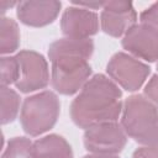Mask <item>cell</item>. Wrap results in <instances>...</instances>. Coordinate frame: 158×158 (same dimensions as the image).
Segmentation results:
<instances>
[{
    "label": "cell",
    "mask_w": 158,
    "mask_h": 158,
    "mask_svg": "<svg viewBox=\"0 0 158 158\" xmlns=\"http://www.w3.org/2000/svg\"><path fill=\"white\" fill-rule=\"evenodd\" d=\"M158 121L157 106L143 95H132L122 107L121 126L127 136L146 144Z\"/></svg>",
    "instance_id": "277c9868"
},
{
    "label": "cell",
    "mask_w": 158,
    "mask_h": 158,
    "mask_svg": "<svg viewBox=\"0 0 158 158\" xmlns=\"http://www.w3.org/2000/svg\"><path fill=\"white\" fill-rule=\"evenodd\" d=\"M0 69H1V78H0L1 86H7L17 81L19 75H20V64H19L16 56L15 57H1Z\"/></svg>",
    "instance_id": "2e32d148"
},
{
    "label": "cell",
    "mask_w": 158,
    "mask_h": 158,
    "mask_svg": "<svg viewBox=\"0 0 158 158\" xmlns=\"http://www.w3.org/2000/svg\"><path fill=\"white\" fill-rule=\"evenodd\" d=\"M36 158H73L69 143L58 135H48L33 142Z\"/></svg>",
    "instance_id": "7c38bea8"
},
{
    "label": "cell",
    "mask_w": 158,
    "mask_h": 158,
    "mask_svg": "<svg viewBox=\"0 0 158 158\" xmlns=\"http://www.w3.org/2000/svg\"><path fill=\"white\" fill-rule=\"evenodd\" d=\"M137 14L130 1H105L100 15L101 28L112 37H121L136 25Z\"/></svg>",
    "instance_id": "ba28073f"
},
{
    "label": "cell",
    "mask_w": 158,
    "mask_h": 158,
    "mask_svg": "<svg viewBox=\"0 0 158 158\" xmlns=\"http://www.w3.org/2000/svg\"><path fill=\"white\" fill-rule=\"evenodd\" d=\"M122 47L137 58L156 62L158 59V33L146 23H136L123 36Z\"/></svg>",
    "instance_id": "9c48e42d"
},
{
    "label": "cell",
    "mask_w": 158,
    "mask_h": 158,
    "mask_svg": "<svg viewBox=\"0 0 158 158\" xmlns=\"http://www.w3.org/2000/svg\"><path fill=\"white\" fill-rule=\"evenodd\" d=\"M59 100L52 91H42L25 99L20 121L30 136H40L51 130L59 115Z\"/></svg>",
    "instance_id": "3957f363"
},
{
    "label": "cell",
    "mask_w": 158,
    "mask_h": 158,
    "mask_svg": "<svg viewBox=\"0 0 158 158\" xmlns=\"http://www.w3.org/2000/svg\"><path fill=\"white\" fill-rule=\"evenodd\" d=\"M2 158H36L35 144L26 137H14L7 142Z\"/></svg>",
    "instance_id": "9a60e30c"
},
{
    "label": "cell",
    "mask_w": 158,
    "mask_h": 158,
    "mask_svg": "<svg viewBox=\"0 0 158 158\" xmlns=\"http://www.w3.org/2000/svg\"><path fill=\"white\" fill-rule=\"evenodd\" d=\"M122 91L104 74H95L81 88L70 105L73 122L80 128H89L102 122L116 121L122 111Z\"/></svg>",
    "instance_id": "7a4b0ae2"
},
{
    "label": "cell",
    "mask_w": 158,
    "mask_h": 158,
    "mask_svg": "<svg viewBox=\"0 0 158 158\" xmlns=\"http://www.w3.org/2000/svg\"><path fill=\"white\" fill-rule=\"evenodd\" d=\"M94 52L90 38H60L51 43L48 57L52 62V85L63 95H73L89 80L91 67L88 59Z\"/></svg>",
    "instance_id": "6da1fadb"
},
{
    "label": "cell",
    "mask_w": 158,
    "mask_h": 158,
    "mask_svg": "<svg viewBox=\"0 0 158 158\" xmlns=\"http://www.w3.org/2000/svg\"><path fill=\"white\" fill-rule=\"evenodd\" d=\"M144 94L156 106H158V74L153 75L149 79L144 88Z\"/></svg>",
    "instance_id": "ac0fdd59"
},
{
    "label": "cell",
    "mask_w": 158,
    "mask_h": 158,
    "mask_svg": "<svg viewBox=\"0 0 158 158\" xmlns=\"http://www.w3.org/2000/svg\"><path fill=\"white\" fill-rule=\"evenodd\" d=\"M146 146H153V147H158V121L157 125L151 135V137L148 138V141L146 142Z\"/></svg>",
    "instance_id": "ffe728a7"
},
{
    "label": "cell",
    "mask_w": 158,
    "mask_h": 158,
    "mask_svg": "<svg viewBox=\"0 0 158 158\" xmlns=\"http://www.w3.org/2000/svg\"><path fill=\"white\" fill-rule=\"evenodd\" d=\"M0 100H1V123L6 125L12 122L20 109V96L9 86H1L0 89Z\"/></svg>",
    "instance_id": "5bb4252c"
},
{
    "label": "cell",
    "mask_w": 158,
    "mask_h": 158,
    "mask_svg": "<svg viewBox=\"0 0 158 158\" xmlns=\"http://www.w3.org/2000/svg\"><path fill=\"white\" fill-rule=\"evenodd\" d=\"M83 158H118V157L117 156H107V154H95V153H91V154L84 156Z\"/></svg>",
    "instance_id": "44dd1931"
},
{
    "label": "cell",
    "mask_w": 158,
    "mask_h": 158,
    "mask_svg": "<svg viewBox=\"0 0 158 158\" xmlns=\"http://www.w3.org/2000/svg\"><path fill=\"white\" fill-rule=\"evenodd\" d=\"M20 46V31L17 23L9 17L0 21V53L9 54L15 52Z\"/></svg>",
    "instance_id": "4fadbf2b"
},
{
    "label": "cell",
    "mask_w": 158,
    "mask_h": 158,
    "mask_svg": "<svg viewBox=\"0 0 158 158\" xmlns=\"http://www.w3.org/2000/svg\"><path fill=\"white\" fill-rule=\"evenodd\" d=\"M106 72L121 88L127 91H136L146 81L151 68L135 57L118 52L111 57L107 63Z\"/></svg>",
    "instance_id": "8992f818"
},
{
    "label": "cell",
    "mask_w": 158,
    "mask_h": 158,
    "mask_svg": "<svg viewBox=\"0 0 158 158\" xmlns=\"http://www.w3.org/2000/svg\"><path fill=\"white\" fill-rule=\"evenodd\" d=\"M20 64V75L15 83L22 93H31L48 85L49 72L44 57L35 51H20L16 54Z\"/></svg>",
    "instance_id": "52a82bcc"
},
{
    "label": "cell",
    "mask_w": 158,
    "mask_h": 158,
    "mask_svg": "<svg viewBox=\"0 0 158 158\" xmlns=\"http://www.w3.org/2000/svg\"><path fill=\"white\" fill-rule=\"evenodd\" d=\"M12 5H15V2H5V1H2L1 2V12L4 14L6 11V7H9V6L11 7Z\"/></svg>",
    "instance_id": "7402d4cb"
},
{
    "label": "cell",
    "mask_w": 158,
    "mask_h": 158,
    "mask_svg": "<svg viewBox=\"0 0 158 158\" xmlns=\"http://www.w3.org/2000/svg\"><path fill=\"white\" fill-rule=\"evenodd\" d=\"M127 142V135L116 121L102 122L85 130L84 146L95 154L116 156Z\"/></svg>",
    "instance_id": "5b68a950"
},
{
    "label": "cell",
    "mask_w": 158,
    "mask_h": 158,
    "mask_svg": "<svg viewBox=\"0 0 158 158\" xmlns=\"http://www.w3.org/2000/svg\"><path fill=\"white\" fill-rule=\"evenodd\" d=\"M62 4L56 0H30L17 4V17L27 26L42 27L52 23L60 10Z\"/></svg>",
    "instance_id": "8fae6325"
},
{
    "label": "cell",
    "mask_w": 158,
    "mask_h": 158,
    "mask_svg": "<svg viewBox=\"0 0 158 158\" xmlns=\"http://www.w3.org/2000/svg\"><path fill=\"white\" fill-rule=\"evenodd\" d=\"M157 69H158V65H157Z\"/></svg>",
    "instance_id": "603a6c76"
},
{
    "label": "cell",
    "mask_w": 158,
    "mask_h": 158,
    "mask_svg": "<svg viewBox=\"0 0 158 158\" xmlns=\"http://www.w3.org/2000/svg\"><path fill=\"white\" fill-rule=\"evenodd\" d=\"M141 22L148 25L152 27L157 33H158V2L153 4L148 9H146L141 15H139Z\"/></svg>",
    "instance_id": "e0dca14e"
},
{
    "label": "cell",
    "mask_w": 158,
    "mask_h": 158,
    "mask_svg": "<svg viewBox=\"0 0 158 158\" xmlns=\"http://www.w3.org/2000/svg\"><path fill=\"white\" fill-rule=\"evenodd\" d=\"M133 158H158V147H139L133 152Z\"/></svg>",
    "instance_id": "d6986e66"
},
{
    "label": "cell",
    "mask_w": 158,
    "mask_h": 158,
    "mask_svg": "<svg viewBox=\"0 0 158 158\" xmlns=\"http://www.w3.org/2000/svg\"><path fill=\"white\" fill-rule=\"evenodd\" d=\"M60 28L68 38L85 40L99 31V16L89 9L72 6L64 11Z\"/></svg>",
    "instance_id": "30bf717a"
}]
</instances>
